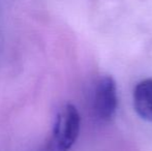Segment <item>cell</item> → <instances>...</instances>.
<instances>
[{
    "label": "cell",
    "instance_id": "6da1fadb",
    "mask_svg": "<svg viewBox=\"0 0 152 151\" xmlns=\"http://www.w3.org/2000/svg\"><path fill=\"white\" fill-rule=\"evenodd\" d=\"M81 126L79 111L72 104L58 110L53 126V145L57 151H68L76 143Z\"/></svg>",
    "mask_w": 152,
    "mask_h": 151
},
{
    "label": "cell",
    "instance_id": "7a4b0ae2",
    "mask_svg": "<svg viewBox=\"0 0 152 151\" xmlns=\"http://www.w3.org/2000/svg\"><path fill=\"white\" fill-rule=\"evenodd\" d=\"M118 105L116 82L111 76H104L97 82L94 92V111L100 120L110 121L115 116Z\"/></svg>",
    "mask_w": 152,
    "mask_h": 151
},
{
    "label": "cell",
    "instance_id": "3957f363",
    "mask_svg": "<svg viewBox=\"0 0 152 151\" xmlns=\"http://www.w3.org/2000/svg\"><path fill=\"white\" fill-rule=\"evenodd\" d=\"M134 107L141 118L152 122V79L141 81L134 87Z\"/></svg>",
    "mask_w": 152,
    "mask_h": 151
}]
</instances>
